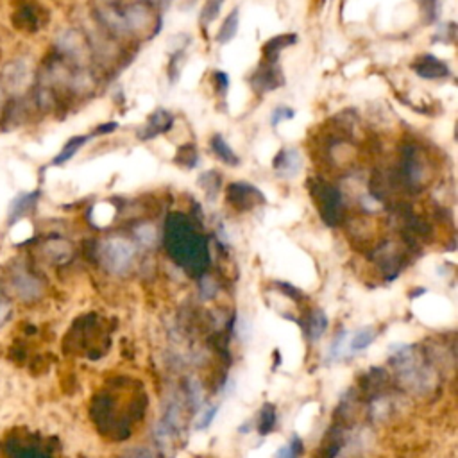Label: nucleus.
<instances>
[{"instance_id": "f257e3e1", "label": "nucleus", "mask_w": 458, "mask_h": 458, "mask_svg": "<svg viewBox=\"0 0 458 458\" xmlns=\"http://www.w3.org/2000/svg\"><path fill=\"white\" fill-rule=\"evenodd\" d=\"M249 84L254 89V94L258 95H267L285 86V75L280 67V61H261L249 77Z\"/></svg>"}, {"instance_id": "f03ea898", "label": "nucleus", "mask_w": 458, "mask_h": 458, "mask_svg": "<svg viewBox=\"0 0 458 458\" xmlns=\"http://www.w3.org/2000/svg\"><path fill=\"white\" fill-rule=\"evenodd\" d=\"M174 122H175L174 113H170L165 108H158L147 116V122L140 127L136 136H138V140H143V142L153 140L156 138V136H161V134L168 133V131L172 129V126H174Z\"/></svg>"}, {"instance_id": "7ed1b4c3", "label": "nucleus", "mask_w": 458, "mask_h": 458, "mask_svg": "<svg viewBox=\"0 0 458 458\" xmlns=\"http://www.w3.org/2000/svg\"><path fill=\"white\" fill-rule=\"evenodd\" d=\"M412 70L415 75L421 79H428V81H437V79H447L451 75V68L446 61L439 60L433 54H421L412 61Z\"/></svg>"}, {"instance_id": "20e7f679", "label": "nucleus", "mask_w": 458, "mask_h": 458, "mask_svg": "<svg viewBox=\"0 0 458 458\" xmlns=\"http://www.w3.org/2000/svg\"><path fill=\"white\" fill-rule=\"evenodd\" d=\"M133 254V246L122 239L109 240L102 247V260H104L106 267H109L115 272H120L124 267H127Z\"/></svg>"}, {"instance_id": "39448f33", "label": "nucleus", "mask_w": 458, "mask_h": 458, "mask_svg": "<svg viewBox=\"0 0 458 458\" xmlns=\"http://www.w3.org/2000/svg\"><path fill=\"white\" fill-rule=\"evenodd\" d=\"M272 167L276 170L278 175L281 178H294V175L299 174L302 167V158L299 154L298 149L294 147H285L280 153L276 154L274 161H272Z\"/></svg>"}, {"instance_id": "423d86ee", "label": "nucleus", "mask_w": 458, "mask_h": 458, "mask_svg": "<svg viewBox=\"0 0 458 458\" xmlns=\"http://www.w3.org/2000/svg\"><path fill=\"white\" fill-rule=\"evenodd\" d=\"M295 43H298V34L294 33L278 34V36L271 38V40H267V43L263 45V49H261L263 60L278 61L280 60V54L283 53L285 49H288V47H294Z\"/></svg>"}, {"instance_id": "0eeeda50", "label": "nucleus", "mask_w": 458, "mask_h": 458, "mask_svg": "<svg viewBox=\"0 0 458 458\" xmlns=\"http://www.w3.org/2000/svg\"><path fill=\"white\" fill-rule=\"evenodd\" d=\"M13 288L16 294L26 301L36 299L41 294V283L34 276H31L29 272H18L13 276Z\"/></svg>"}, {"instance_id": "6e6552de", "label": "nucleus", "mask_w": 458, "mask_h": 458, "mask_svg": "<svg viewBox=\"0 0 458 458\" xmlns=\"http://www.w3.org/2000/svg\"><path fill=\"white\" fill-rule=\"evenodd\" d=\"M29 68H27L26 63H11L9 67H6L4 72V82L8 86V89L11 92H20V89L26 88V84L29 82Z\"/></svg>"}, {"instance_id": "1a4fd4ad", "label": "nucleus", "mask_w": 458, "mask_h": 458, "mask_svg": "<svg viewBox=\"0 0 458 458\" xmlns=\"http://www.w3.org/2000/svg\"><path fill=\"white\" fill-rule=\"evenodd\" d=\"M209 146H212V151L215 153V156L219 158L220 161H224L226 165H231V167H236L240 163V158L236 156L235 151L231 149V146L226 142L222 134H213L212 140H209Z\"/></svg>"}, {"instance_id": "9d476101", "label": "nucleus", "mask_w": 458, "mask_h": 458, "mask_svg": "<svg viewBox=\"0 0 458 458\" xmlns=\"http://www.w3.org/2000/svg\"><path fill=\"white\" fill-rule=\"evenodd\" d=\"M239 27H240V9L235 8L229 15L226 16V18H224L222 26H220L219 33H217L215 36L217 43L220 45L229 43V41L239 34Z\"/></svg>"}, {"instance_id": "9b49d317", "label": "nucleus", "mask_w": 458, "mask_h": 458, "mask_svg": "<svg viewBox=\"0 0 458 458\" xmlns=\"http://www.w3.org/2000/svg\"><path fill=\"white\" fill-rule=\"evenodd\" d=\"M38 201V192H31V194H22L13 201L11 209H9V220L15 222L20 217L26 215L31 208L34 206V202Z\"/></svg>"}, {"instance_id": "f8f14e48", "label": "nucleus", "mask_w": 458, "mask_h": 458, "mask_svg": "<svg viewBox=\"0 0 458 458\" xmlns=\"http://www.w3.org/2000/svg\"><path fill=\"white\" fill-rule=\"evenodd\" d=\"M89 138H92V136H74V138L68 140V142L65 143L63 151H61V153L58 154L56 158H54L53 163L54 165H63V163H67V161H70L72 158H74L75 154H77V151L81 149V147L84 146V143L88 142Z\"/></svg>"}, {"instance_id": "ddd939ff", "label": "nucleus", "mask_w": 458, "mask_h": 458, "mask_svg": "<svg viewBox=\"0 0 458 458\" xmlns=\"http://www.w3.org/2000/svg\"><path fill=\"white\" fill-rule=\"evenodd\" d=\"M349 339H351V337L347 335V332L340 333L339 337H335V340L332 342V346L328 347V358H329V360H342L344 356H347V354L351 353Z\"/></svg>"}, {"instance_id": "4468645a", "label": "nucleus", "mask_w": 458, "mask_h": 458, "mask_svg": "<svg viewBox=\"0 0 458 458\" xmlns=\"http://www.w3.org/2000/svg\"><path fill=\"white\" fill-rule=\"evenodd\" d=\"M374 335H376V333H374L371 328L358 329V332L349 339L351 353H354V351H361V349H365V347H369L371 344L374 342V339H376Z\"/></svg>"}, {"instance_id": "2eb2a0df", "label": "nucleus", "mask_w": 458, "mask_h": 458, "mask_svg": "<svg viewBox=\"0 0 458 458\" xmlns=\"http://www.w3.org/2000/svg\"><path fill=\"white\" fill-rule=\"evenodd\" d=\"M421 8L425 23H435L440 18V9H442V0H418Z\"/></svg>"}, {"instance_id": "dca6fc26", "label": "nucleus", "mask_w": 458, "mask_h": 458, "mask_svg": "<svg viewBox=\"0 0 458 458\" xmlns=\"http://www.w3.org/2000/svg\"><path fill=\"white\" fill-rule=\"evenodd\" d=\"M185 61H187V54H185V49H178L172 53L170 61H168V81H170V84H174V82L179 81Z\"/></svg>"}, {"instance_id": "f3484780", "label": "nucleus", "mask_w": 458, "mask_h": 458, "mask_svg": "<svg viewBox=\"0 0 458 458\" xmlns=\"http://www.w3.org/2000/svg\"><path fill=\"white\" fill-rule=\"evenodd\" d=\"M224 0H208L201 9V16H199V23L202 27H208L213 20L219 16L220 8H222Z\"/></svg>"}, {"instance_id": "a211bd4d", "label": "nucleus", "mask_w": 458, "mask_h": 458, "mask_svg": "<svg viewBox=\"0 0 458 458\" xmlns=\"http://www.w3.org/2000/svg\"><path fill=\"white\" fill-rule=\"evenodd\" d=\"M197 149H195L192 143H187V146H182L181 149L178 151V154H175V161L181 165H185V167L192 168L197 165Z\"/></svg>"}, {"instance_id": "6ab92c4d", "label": "nucleus", "mask_w": 458, "mask_h": 458, "mask_svg": "<svg viewBox=\"0 0 458 458\" xmlns=\"http://www.w3.org/2000/svg\"><path fill=\"white\" fill-rule=\"evenodd\" d=\"M294 116H295V109L288 108V106H278V108L272 109L271 113V126L278 127L281 122L292 120Z\"/></svg>"}, {"instance_id": "aec40b11", "label": "nucleus", "mask_w": 458, "mask_h": 458, "mask_svg": "<svg viewBox=\"0 0 458 458\" xmlns=\"http://www.w3.org/2000/svg\"><path fill=\"white\" fill-rule=\"evenodd\" d=\"M213 84H215V89L220 95H226L229 92V86H231V79L224 70H213L212 74Z\"/></svg>"}, {"instance_id": "412c9836", "label": "nucleus", "mask_w": 458, "mask_h": 458, "mask_svg": "<svg viewBox=\"0 0 458 458\" xmlns=\"http://www.w3.org/2000/svg\"><path fill=\"white\" fill-rule=\"evenodd\" d=\"M326 326H328V319H326V315L322 312H317L312 320V339L315 340L319 339V337L325 333Z\"/></svg>"}, {"instance_id": "4be33fe9", "label": "nucleus", "mask_w": 458, "mask_h": 458, "mask_svg": "<svg viewBox=\"0 0 458 458\" xmlns=\"http://www.w3.org/2000/svg\"><path fill=\"white\" fill-rule=\"evenodd\" d=\"M454 36H457V26L453 22L446 23V27L439 29L433 40L442 41V43H454Z\"/></svg>"}, {"instance_id": "5701e85b", "label": "nucleus", "mask_w": 458, "mask_h": 458, "mask_svg": "<svg viewBox=\"0 0 458 458\" xmlns=\"http://www.w3.org/2000/svg\"><path fill=\"white\" fill-rule=\"evenodd\" d=\"M299 453H301V442H299L298 439H294L288 446L281 447V449L278 451L276 458H298Z\"/></svg>"}, {"instance_id": "b1692460", "label": "nucleus", "mask_w": 458, "mask_h": 458, "mask_svg": "<svg viewBox=\"0 0 458 458\" xmlns=\"http://www.w3.org/2000/svg\"><path fill=\"white\" fill-rule=\"evenodd\" d=\"M217 415V406H209V408L202 410V418H201V428H206V426H209L213 422V419H215Z\"/></svg>"}, {"instance_id": "393cba45", "label": "nucleus", "mask_w": 458, "mask_h": 458, "mask_svg": "<svg viewBox=\"0 0 458 458\" xmlns=\"http://www.w3.org/2000/svg\"><path fill=\"white\" fill-rule=\"evenodd\" d=\"M13 458H47L45 454H41L36 449H20L16 453H13Z\"/></svg>"}, {"instance_id": "a878e982", "label": "nucleus", "mask_w": 458, "mask_h": 458, "mask_svg": "<svg viewBox=\"0 0 458 458\" xmlns=\"http://www.w3.org/2000/svg\"><path fill=\"white\" fill-rule=\"evenodd\" d=\"M116 127H119V124H116V122L102 124V126L97 127V131H95L94 134H108V133H113V131H116Z\"/></svg>"}, {"instance_id": "bb28decb", "label": "nucleus", "mask_w": 458, "mask_h": 458, "mask_svg": "<svg viewBox=\"0 0 458 458\" xmlns=\"http://www.w3.org/2000/svg\"><path fill=\"white\" fill-rule=\"evenodd\" d=\"M147 6H151V8H158V9H165L168 8V4H170L172 0H143Z\"/></svg>"}, {"instance_id": "cd10ccee", "label": "nucleus", "mask_w": 458, "mask_h": 458, "mask_svg": "<svg viewBox=\"0 0 458 458\" xmlns=\"http://www.w3.org/2000/svg\"><path fill=\"white\" fill-rule=\"evenodd\" d=\"M8 313H9V305H6L4 301H0V325L8 319Z\"/></svg>"}, {"instance_id": "c85d7f7f", "label": "nucleus", "mask_w": 458, "mask_h": 458, "mask_svg": "<svg viewBox=\"0 0 458 458\" xmlns=\"http://www.w3.org/2000/svg\"><path fill=\"white\" fill-rule=\"evenodd\" d=\"M0 104H2V92H0Z\"/></svg>"}]
</instances>
